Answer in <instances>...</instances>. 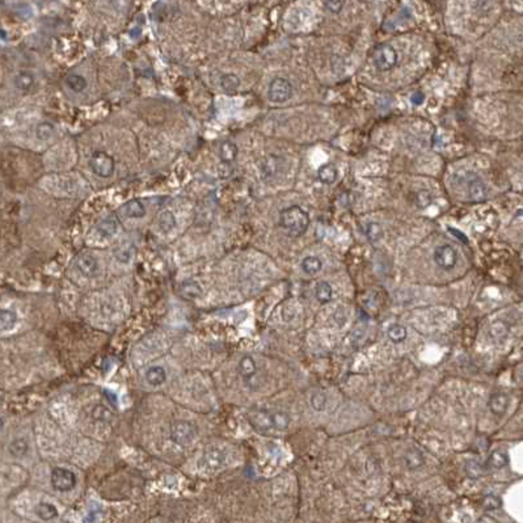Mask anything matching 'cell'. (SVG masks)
I'll use <instances>...</instances> for the list:
<instances>
[{"label":"cell","mask_w":523,"mask_h":523,"mask_svg":"<svg viewBox=\"0 0 523 523\" xmlns=\"http://www.w3.org/2000/svg\"><path fill=\"white\" fill-rule=\"evenodd\" d=\"M248 421L260 433L270 430H286L290 425V416L282 410L253 409L248 413Z\"/></svg>","instance_id":"obj_1"},{"label":"cell","mask_w":523,"mask_h":523,"mask_svg":"<svg viewBox=\"0 0 523 523\" xmlns=\"http://www.w3.org/2000/svg\"><path fill=\"white\" fill-rule=\"evenodd\" d=\"M280 226L291 238H299L306 234L310 226V215L301 206H290L280 214Z\"/></svg>","instance_id":"obj_2"},{"label":"cell","mask_w":523,"mask_h":523,"mask_svg":"<svg viewBox=\"0 0 523 523\" xmlns=\"http://www.w3.org/2000/svg\"><path fill=\"white\" fill-rule=\"evenodd\" d=\"M373 63L382 72L389 71L398 64V53L391 45H381L373 51Z\"/></svg>","instance_id":"obj_3"},{"label":"cell","mask_w":523,"mask_h":523,"mask_svg":"<svg viewBox=\"0 0 523 523\" xmlns=\"http://www.w3.org/2000/svg\"><path fill=\"white\" fill-rule=\"evenodd\" d=\"M198 429L194 423L189 421H176L171 426V438L175 443L180 446H186L192 443L197 437Z\"/></svg>","instance_id":"obj_4"},{"label":"cell","mask_w":523,"mask_h":523,"mask_svg":"<svg viewBox=\"0 0 523 523\" xmlns=\"http://www.w3.org/2000/svg\"><path fill=\"white\" fill-rule=\"evenodd\" d=\"M89 165L95 175L104 179L112 176L116 168L113 158L104 151H96L89 160Z\"/></svg>","instance_id":"obj_5"},{"label":"cell","mask_w":523,"mask_h":523,"mask_svg":"<svg viewBox=\"0 0 523 523\" xmlns=\"http://www.w3.org/2000/svg\"><path fill=\"white\" fill-rule=\"evenodd\" d=\"M293 96V85L289 80L283 78H276L272 80V83L269 85L268 97L269 100L276 104H282L289 101Z\"/></svg>","instance_id":"obj_6"},{"label":"cell","mask_w":523,"mask_h":523,"mask_svg":"<svg viewBox=\"0 0 523 523\" xmlns=\"http://www.w3.org/2000/svg\"><path fill=\"white\" fill-rule=\"evenodd\" d=\"M51 485L59 492H68L71 490L76 484V477L74 472L70 469L57 467L51 471Z\"/></svg>","instance_id":"obj_7"},{"label":"cell","mask_w":523,"mask_h":523,"mask_svg":"<svg viewBox=\"0 0 523 523\" xmlns=\"http://www.w3.org/2000/svg\"><path fill=\"white\" fill-rule=\"evenodd\" d=\"M434 261L441 269L443 270H452L458 262V253L451 245L444 244L435 248Z\"/></svg>","instance_id":"obj_8"},{"label":"cell","mask_w":523,"mask_h":523,"mask_svg":"<svg viewBox=\"0 0 523 523\" xmlns=\"http://www.w3.org/2000/svg\"><path fill=\"white\" fill-rule=\"evenodd\" d=\"M465 185H467V192H468L469 198L472 201H482L486 196V186L483 182L480 177L476 173L469 172L468 175L464 177Z\"/></svg>","instance_id":"obj_9"},{"label":"cell","mask_w":523,"mask_h":523,"mask_svg":"<svg viewBox=\"0 0 523 523\" xmlns=\"http://www.w3.org/2000/svg\"><path fill=\"white\" fill-rule=\"evenodd\" d=\"M75 265L78 270L85 277L96 276L97 272H99V262H97V259L93 255L88 253V252L80 253V255L76 257Z\"/></svg>","instance_id":"obj_10"},{"label":"cell","mask_w":523,"mask_h":523,"mask_svg":"<svg viewBox=\"0 0 523 523\" xmlns=\"http://www.w3.org/2000/svg\"><path fill=\"white\" fill-rule=\"evenodd\" d=\"M224 461H226V454L219 447L210 446L206 448L205 454H203V463L207 468L214 469V471L221 468L224 464Z\"/></svg>","instance_id":"obj_11"},{"label":"cell","mask_w":523,"mask_h":523,"mask_svg":"<svg viewBox=\"0 0 523 523\" xmlns=\"http://www.w3.org/2000/svg\"><path fill=\"white\" fill-rule=\"evenodd\" d=\"M489 409L494 416L501 417L506 413L509 406V396L503 392H494L489 399Z\"/></svg>","instance_id":"obj_12"},{"label":"cell","mask_w":523,"mask_h":523,"mask_svg":"<svg viewBox=\"0 0 523 523\" xmlns=\"http://www.w3.org/2000/svg\"><path fill=\"white\" fill-rule=\"evenodd\" d=\"M118 227H120V222H118L117 217L116 215H109V217L101 219L100 222L97 223L96 230L102 238H112V236L117 234Z\"/></svg>","instance_id":"obj_13"},{"label":"cell","mask_w":523,"mask_h":523,"mask_svg":"<svg viewBox=\"0 0 523 523\" xmlns=\"http://www.w3.org/2000/svg\"><path fill=\"white\" fill-rule=\"evenodd\" d=\"M121 213L127 218H143L146 215V207L139 200H130L122 205Z\"/></svg>","instance_id":"obj_14"},{"label":"cell","mask_w":523,"mask_h":523,"mask_svg":"<svg viewBox=\"0 0 523 523\" xmlns=\"http://www.w3.org/2000/svg\"><path fill=\"white\" fill-rule=\"evenodd\" d=\"M337 176H339V171H337V167L335 164L328 163L319 168L318 177L322 184H333L337 180Z\"/></svg>","instance_id":"obj_15"},{"label":"cell","mask_w":523,"mask_h":523,"mask_svg":"<svg viewBox=\"0 0 523 523\" xmlns=\"http://www.w3.org/2000/svg\"><path fill=\"white\" fill-rule=\"evenodd\" d=\"M167 379L165 370L160 366H152L146 371V381L147 383L152 387H159Z\"/></svg>","instance_id":"obj_16"},{"label":"cell","mask_w":523,"mask_h":523,"mask_svg":"<svg viewBox=\"0 0 523 523\" xmlns=\"http://www.w3.org/2000/svg\"><path fill=\"white\" fill-rule=\"evenodd\" d=\"M256 373H257V366H256L255 360L249 356L243 357L239 362V374L244 379H251L255 377Z\"/></svg>","instance_id":"obj_17"},{"label":"cell","mask_w":523,"mask_h":523,"mask_svg":"<svg viewBox=\"0 0 523 523\" xmlns=\"http://www.w3.org/2000/svg\"><path fill=\"white\" fill-rule=\"evenodd\" d=\"M180 293L186 299H196L202 295V287L194 281H186L180 286Z\"/></svg>","instance_id":"obj_18"},{"label":"cell","mask_w":523,"mask_h":523,"mask_svg":"<svg viewBox=\"0 0 523 523\" xmlns=\"http://www.w3.org/2000/svg\"><path fill=\"white\" fill-rule=\"evenodd\" d=\"M158 223H159L160 230L163 231L164 234H168V232H171V231L176 227V218L172 214V211L164 210V211H161V213L159 214Z\"/></svg>","instance_id":"obj_19"},{"label":"cell","mask_w":523,"mask_h":523,"mask_svg":"<svg viewBox=\"0 0 523 523\" xmlns=\"http://www.w3.org/2000/svg\"><path fill=\"white\" fill-rule=\"evenodd\" d=\"M238 146L232 142H223L219 147V158L222 161L232 163L238 156Z\"/></svg>","instance_id":"obj_20"},{"label":"cell","mask_w":523,"mask_h":523,"mask_svg":"<svg viewBox=\"0 0 523 523\" xmlns=\"http://www.w3.org/2000/svg\"><path fill=\"white\" fill-rule=\"evenodd\" d=\"M13 83H15V87H16L17 89H20V91H29L34 85V76L33 74H30V72H19V74L15 76Z\"/></svg>","instance_id":"obj_21"},{"label":"cell","mask_w":523,"mask_h":523,"mask_svg":"<svg viewBox=\"0 0 523 523\" xmlns=\"http://www.w3.org/2000/svg\"><path fill=\"white\" fill-rule=\"evenodd\" d=\"M28 450H29V444L24 438H15L8 444L9 454L15 458H22L28 454Z\"/></svg>","instance_id":"obj_22"},{"label":"cell","mask_w":523,"mask_h":523,"mask_svg":"<svg viewBox=\"0 0 523 523\" xmlns=\"http://www.w3.org/2000/svg\"><path fill=\"white\" fill-rule=\"evenodd\" d=\"M332 294H333V290H332V286L328 282H319L316 285L315 297H316L320 304H326L328 302L331 301Z\"/></svg>","instance_id":"obj_23"},{"label":"cell","mask_w":523,"mask_h":523,"mask_svg":"<svg viewBox=\"0 0 523 523\" xmlns=\"http://www.w3.org/2000/svg\"><path fill=\"white\" fill-rule=\"evenodd\" d=\"M322 268V260L315 257V256H307L306 259H303L302 261V269L306 274H310V276H314L316 273H319Z\"/></svg>","instance_id":"obj_24"},{"label":"cell","mask_w":523,"mask_h":523,"mask_svg":"<svg viewBox=\"0 0 523 523\" xmlns=\"http://www.w3.org/2000/svg\"><path fill=\"white\" fill-rule=\"evenodd\" d=\"M133 255H134V247L133 244L130 243H122L121 245H118L114 251V256L116 259L122 262V264H127L130 262V260L133 259Z\"/></svg>","instance_id":"obj_25"},{"label":"cell","mask_w":523,"mask_h":523,"mask_svg":"<svg viewBox=\"0 0 523 523\" xmlns=\"http://www.w3.org/2000/svg\"><path fill=\"white\" fill-rule=\"evenodd\" d=\"M221 87L227 93H234L240 87V79L235 74H226L221 78Z\"/></svg>","instance_id":"obj_26"},{"label":"cell","mask_w":523,"mask_h":523,"mask_svg":"<svg viewBox=\"0 0 523 523\" xmlns=\"http://www.w3.org/2000/svg\"><path fill=\"white\" fill-rule=\"evenodd\" d=\"M66 85H67L71 91H74V92L79 93L83 92L84 89L87 88L88 83H87V80H85L84 76L78 75V74H72V75L66 78Z\"/></svg>","instance_id":"obj_27"},{"label":"cell","mask_w":523,"mask_h":523,"mask_svg":"<svg viewBox=\"0 0 523 523\" xmlns=\"http://www.w3.org/2000/svg\"><path fill=\"white\" fill-rule=\"evenodd\" d=\"M36 514L41 519H43V521H50V519L55 518V517L58 515V510H57V507H55L54 505H51V503H41L36 506Z\"/></svg>","instance_id":"obj_28"},{"label":"cell","mask_w":523,"mask_h":523,"mask_svg":"<svg viewBox=\"0 0 523 523\" xmlns=\"http://www.w3.org/2000/svg\"><path fill=\"white\" fill-rule=\"evenodd\" d=\"M17 315L11 310H1L0 312V324H1V331H11L13 326L16 325Z\"/></svg>","instance_id":"obj_29"},{"label":"cell","mask_w":523,"mask_h":523,"mask_svg":"<svg viewBox=\"0 0 523 523\" xmlns=\"http://www.w3.org/2000/svg\"><path fill=\"white\" fill-rule=\"evenodd\" d=\"M364 234H366V238L370 243H377L382 239L383 236V228L379 223L377 222H370L367 223L366 226V230H364Z\"/></svg>","instance_id":"obj_30"},{"label":"cell","mask_w":523,"mask_h":523,"mask_svg":"<svg viewBox=\"0 0 523 523\" xmlns=\"http://www.w3.org/2000/svg\"><path fill=\"white\" fill-rule=\"evenodd\" d=\"M507 462H509V458H507L506 454L503 451H500V450H497V451H493L492 454H490L489 459H488L486 463H488V465L492 467V468L500 469V468H503V467L507 464Z\"/></svg>","instance_id":"obj_31"},{"label":"cell","mask_w":523,"mask_h":523,"mask_svg":"<svg viewBox=\"0 0 523 523\" xmlns=\"http://www.w3.org/2000/svg\"><path fill=\"white\" fill-rule=\"evenodd\" d=\"M388 339L395 343L402 342L406 339V329L405 326L399 325V324H392L387 331Z\"/></svg>","instance_id":"obj_32"},{"label":"cell","mask_w":523,"mask_h":523,"mask_svg":"<svg viewBox=\"0 0 523 523\" xmlns=\"http://www.w3.org/2000/svg\"><path fill=\"white\" fill-rule=\"evenodd\" d=\"M54 133V126L49 122H41L36 129V137L40 141H47L51 138V135Z\"/></svg>","instance_id":"obj_33"},{"label":"cell","mask_w":523,"mask_h":523,"mask_svg":"<svg viewBox=\"0 0 523 523\" xmlns=\"http://www.w3.org/2000/svg\"><path fill=\"white\" fill-rule=\"evenodd\" d=\"M92 416L96 421H102V422H104V421L106 422V421H110V420L113 419V413L104 405L95 406V408H93Z\"/></svg>","instance_id":"obj_34"},{"label":"cell","mask_w":523,"mask_h":523,"mask_svg":"<svg viewBox=\"0 0 523 523\" xmlns=\"http://www.w3.org/2000/svg\"><path fill=\"white\" fill-rule=\"evenodd\" d=\"M311 402L316 410H324L326 405V396L322 392H316L311 399Z\"/></svg>","instance_id":"obj_35"},{"label":"cell","mask_w":523,"mask_h":523,"mask_svg":"<svg viewBox=\"0 0 523 523\" xmlns=\"http://www.w3.org/2000/svg\"><path fill=\"white\" fill-rule=\"evenodd\" d=\"M232 172H234L232 163H228V161H222L218 167V173L222 179H228L232 175Z\"/></svg>","instance_id":"obj_36"},{"label":"cell","mask_w":523,"mask_h":523,"mask_svg":"<svg viewBox=\"0 0 523 523\" xmlns=\"http://www.w3.org/2000/svg\"><path fill=\"white\" fill-rule=\"evenodd\" d=\"M501 506V500L496 496H486L484 500V507L486 510H494Z\"/></svg>","instance_id":"obj_37"},{"label":"cell","mask_w":523,"mask_h":523,"mask_svg":"<svg viewBox=\"0 0 523 523\" xmlns=\"http://www.w3.org/2000/svg\"><path fill=\"white\" fill-rule=\"evenodd\" d=\"M326 9H329L332 13H339L343 7V0H325Z\"/></svg>","instance_id":"obj_38"},{"label":"cell","mask_w":523,"mask_h":523,"mask_svg":"<svg viewBox=\"0 0 523 523\" xmlns=\"http://www.w3.org/2000/svg\"><path fill=\"white\" fill-rule=\"evenodd\" d=\"M505 335H506V329H505V326H503L501 322L493 324L492 331H490V336H492V337L498 339V337H505Z\"/></svg>","instance_id":"obj_39"},{"label":"cell","mask_w":523,"mask_h":523,"mask_svg":"<svg viewBox=\"0 0 523 523\" xmlns=\"http://www.w3.org/2000/svg\"><path fill=\"white\" fill-rule=\"evenodd\" d=\"M102 395H104L105 398H106V400L112 404V406H116V408H117L118 399H117V395L114 394L113 391H110V389H108V388H104L102 389Z\"/></svg>","instance_id":"obj_40"},{"label":"cell","mask_w":523,"mask_h":523,"mask_svg":"<svg viewBox=\"0 0 523 523\" xmlns=\"http://www.w3.org/2000/svg\"><path fill=\"white\" fill-rule=\"evenodd\" d=\"M423 99H425V96H423V93H421V92H416L412 95V101H413L416 105L422 104Z\"/></svg>","instance_id":"obj_41"},{"label":"cell","mask_w":523,"mask_h":523,"mask_svg":"<svg viewBox=\"0 0 523 523\" xmlns=\"http://www.w3.org/2000/svg\"><path fill=\"white\" fill-rule=\"evenodd\" d=\"M450 232H451V234H454V235H456V236H458V239H461L462 241H464V243H467V238H465V236L463 234H461V232H459L458 230L450 228Z\"/></svg>","instance_id":"obj_42"},{"label":"cell","mask_w":523,"mask_h":523,"mask_svg":"<svg viewBox=\"0 0 523 523\" xmlns=\"http://www.w3.org/2000/svg\"><path fill=\"white\" fill-rule=\"evenodd\" d=\"M479 521H482V522H483V521H484V522H486V521H490V522H494V521H496V519H493V518H480V519H479Z\"/></svg>","instance_id":"obj_43"}]
</instances>
